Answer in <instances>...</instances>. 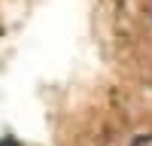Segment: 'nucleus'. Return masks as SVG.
Wrapping results in <instances>:
<instances>
[{
  "label": "nucleus",
  "instance_id": "1",
  "mask_svg": "<svg viewBox=\"0 0 152 146\" xmlns=\"http://www.w3.org/2000/svg\"><path fill=\"white\" fill-rule=\"evenodd\" d=\"M0 146H18V143L12 140V137H3V140H0Z\"/></svg>",
  "mask_w": 152,
  "mask_h": 146
}]
</instances>
